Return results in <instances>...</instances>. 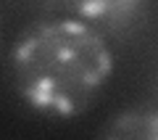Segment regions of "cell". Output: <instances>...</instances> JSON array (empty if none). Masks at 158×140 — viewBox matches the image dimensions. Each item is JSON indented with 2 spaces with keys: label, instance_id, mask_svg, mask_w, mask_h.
I'll return each mask as SVG.
<instances>
[{
  "label": "cell",
  "instance_id": "obj_2",
  "mask_svg": "<svg viewBox=\"0 0 158 140\" xmlns=\"http://www.w3.org/2000/svg\"><path fill=\"white\" fill-rule=\"evenodd\" d=\"M63 13L82 19V21L92 24L98 32H121V29L132 27L145 13V6L140 3H113V0H92V3H71V6H61Z\"/></svg>",
  "mask_w": 158,
  "mask_h": 140
},
{
  "label": "cell",
  "instance_id": "obj_1",
  "mask_svg": "<svg viewBox=\"0 0 158 140\" xmlns=\"http://www.w3.org/2000/svg\"><path fill=\"white\" fill-rule=\"evenodd\" d=\"M113 66L106 34L63 11L29 24L11 48L19 98L53 119L85 114L108 87Z\"/></svg>",
  "mask_w": 158,
  "mask_h": 140
},
{
  "label": "cell",
  "instance_id": "obj_3",
  "mask_svg": "<svg viewBox=\"0 0 158 140\" xmlns=\"http://www.w3.org/2000/svg\"><path fill=\"white\" fill-rule=\"evenodd\" d=\"M95 140H158V111L156 108L118 111L100 127Z\"/></svg>",
  "mask_w": 158,
  "mask_h": 140
}]
</instances>
